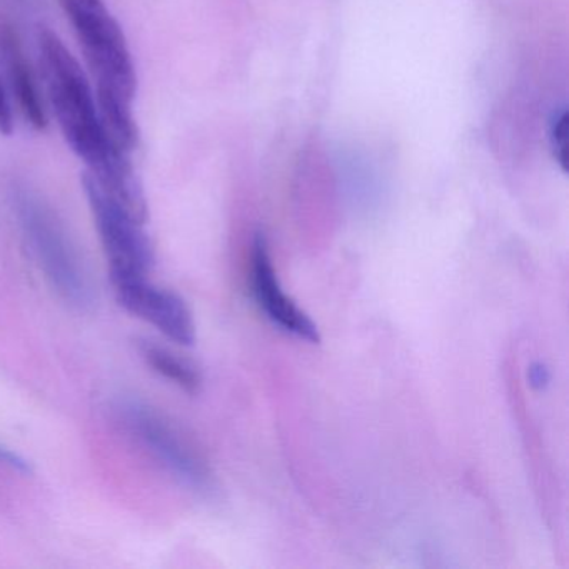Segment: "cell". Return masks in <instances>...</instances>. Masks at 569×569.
Wrapping results in <instances>:
<instances>
[{
	"label": "cell",
	"mask_w": 569,
	"mask_h": 569,
	"mask_svg": "<svg viewBox=\"0 0 569 569\" xmlns=\"http://www.w3.org/2000/svg\"><path fill=\"white\" fill-rule=\"evenodd\" d=\"M38 46L52 111L66 141L88 166L86 174L139 221L146 222L148 204L131 159L106 131L98 99L78 59L48 28L39 29Z\"/></svg>",
	"instance_id": "6da1fadb"
},
{
	"label": "cell",
	"mask_w": 569,
	"mask_h": 569,
	"mask_svg": "<svg viewBox=\"0 0 569 569\" xmlns=\"http://www.w3.org/2000/svg\"><path fill=\"white\" fill-rule=\"evenodd\" d=\"M96 79V99L106 131L121 151L138 146L132 101L138 79L124 31L102 0H59Z\"/></svg>",
	"instance_id": "7a4b0ae2"
},
{
	"label": "cell",
	"mask_w": 569,
	"mask_h": 569,
	"mask_svg": "<svg viewBox=\"0 0 569 569\" xmlns=\"http://www.w3.org/2000/svg\"><path fill=\"white\" fill-rule=\"evenodd\" d=\"M14 212L22 239L49 286L72 308H91L94 292L84 262L51 208L31 191L19 189Z\"/></svg>",
	"instance_id": "3957f363"
},
{
	"label": "cell",
	"mask_w": 569,
	"mask_h": 569,
	"mask_svg": "<svg viewBox=\"0 0 569 569\" xmlns=\"http://www.w3.org/2000/svg\"><path fill=\"white\" fill-rule=\"evenodd\" d=\"M82 188L108 256L112 284L148 278L154 264V248L146 234L144 222L116 201L91 176L84 174Z\"/></svg>",
	"instance_id": "277c9868"
},
{
	"label": "cell",
	"mask_w": 569,
	"mask_h": 569,
	"mask_svg": "<svg viewBox=\"0 0 569 569\" xmlns=\"http://www.w3.org/2000/svg\"><path fill=\"white\" fill-rule=\"evenodd\" d=\"M119 412L129 432L176 479L196 491L211 489L212 472L208 462L164 416L138 401H126Z\"/></svg>",
	"instance_id": "5b68a950"
},
{
	"label": "cell",
	"mask_w": 569,
	"mask_h": 569,
	"mask_svg": "<svg viewBox=\"0 0 569 569\" xmlns=\"http://www.w3.org/2000/svg\"><path fill=\"white\" fill-rule=\"evenodd\" d=\"M112 286L119 305L126 311L154 326L166 338L178 345H194V318L181 296L158 288L148 278L114 282Z\"/></svg>",
	"instance_id": "8992f818"
},
{
	"label": "cell",
	"mask_w": 569,
	"mask_h": 569,
	"mask_svg": "<svg viewBox=\"0 0 569 569\" xmlns=\"http://www.w3.org/2000/svg\"><path fill=\"white\" fill-rule=\"evenodd\" d=\"M251 286L259 308L278 328L311 345L321 342L318 326L282 291L264 234H256L252 242Z\"/></svg>",
	"instance_id": "52a82bcc"
},
{
	"label": "cell",
	"mask_w": 569,
	"mask_h": 569,
	"mask_svg": "<svg viewBox=\"0 0 569 569\" xmlns=\"http://www.w3.org/2000/svg\"><path fill=\"white\" fill-rule=\"evenodd\" d=\"M0 56L4 62L12 94L18 101L19 111L36 131H44L48 126V114H46L34 74L26 59L18 34L8 26H0Z\"/></svg>",
	"instance_id": "ba28073f"
},
{
	"label": "cell",
	"mask_w": 569,
	"mask_h": 569,
	"mask_svg": "<svg viewBox=\"0 0 569 569\" xmlns=\"http://www.w3.org/2000/svg\"><path fill=\"white\" fill-rule=\"evenodd\" d=\"M139 352L146 365L158 372L162 378L171 381L172 385L181 388L188 395H199L202 389V376L199 369L186 359L179 358L169 349L161 348L154 342L142 341L139 345Z\"/></svg>",
	"instance_id": "9c48e42d"
},
{
	"label": "cell",
	"mask_w": 569,
	"mask_h": 569,
	"mask_svg": "<svg viewBox=\"0 0 569 569\" xmlns=\"http://www.w3.org/2000/svg\"><path fill=\"white\" fill-rule=\"evenodd\" d=\"M549 142H551L555 161L566 171V148H568V114L566 109H558L549 124Z\"/></svg>",
	"instance_id": "30bf717a"
},
{
	"label": "cell",
	"mask_w": 569,
	"mask_h": 569,
	"mask_svg": "<svg viewBox=\"0 0 569 569\" xmlns=\"http://www.w3.org/2000/svg\"><path fill=\"white\" fill-rule=\"evenodd\" d=\"M0 466H6V468L22 472V475H31L32 472L31 462L22 458L18 452L6 448V446H0Z\"/></svg>",
	"instance_id": "8fae6325"
},
{
	"label": "cell",
	"mask_w": 569,
	"mask_h": 569,
	"mask_svg": "<svg viewBox=\"0 0 569 569\" xmlns=\"http://www.w3.org/2000/svg\"><path fill=\"white\" fill-rule=\"evenodd\" d=\"M551 382V371L545 362L536 361L532 362L528 368V385L531 386L535 391H542L548 388Z\"/></svg>",
	"instance_id": "7c38bea8"
},
{
	"label": "cell",
	"mask_w": 569,
	"mask_h": 569,
	"mask_svg": "<svg viewBox=\"0 0 569 569\" xmlns=\"http://www.w3.org/2000/svg\"><path fill=\"white\" fill-rule=\"evenodd\" d=\"M14 128V119H12V106L9 102L8 94H6L2 82H0V132L9 136Z\"/></svg>",
	"instance_id": "4fadbf2b"
}]
</instances>
